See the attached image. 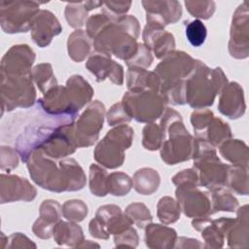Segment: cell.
Listing matches in <instances>:
<instances>
[{"label":"cell","mask_w":249,"mask_h":249,"mask_svg":"<svg viewBox=\"0 0 249 249\" xmlns=\"http://www.w3.org/2000/svg\"><path fill=\"white\" fill-rule=\"evenodd\" d=\"M215 191L216 193H214L212 196L213 213L217 211H234L238 205L237 200L222 188Z\"/></svg>","instance_id":"obj_25"},{"label":"cell","mask_w":249,"mask_h":249,"mask_svg":"<svg viewBox=\"0 0 249 249\" xmlns=\"http://www.w3.org/2000/svg\"><path fill=\"white\" fill-rule=\"evenodd\" d=\"M236 225H235V221L233 223V227L232 230L230 231L229 234V238H228V243L229 246L231 247H244L243 243L247 246L248 245V223L247 220L243 221V224L241 222L240 217H238V219L236 220Z\"/></svg>","instance_id":"obj_27"},{"label":"cell","mask_w":249,"mask_h":249,"mask_svg":"<svg viewBox=\"0 0 249 249\" xmlns=\"http://www.w3.org/2000/svg\"><path fill=\"white\" fill-rule=\"evenodd\" d=\"M34 58V53L27 45L14 46L2 59V73L13 75L29 74Z\"/></svg>","instance_id":"obj_9"},{"label":"cell","mask_w":249,"mask_h":249,"mask_svg":"<svg viewBox=\"0 0 249 249\" xmlns=\"http://www.w3.org/2000/svg\"><path fill=\"white\" fill-rule=\"evenodd\" d=\"M39 156L32 153L29 156L27 167L32 179L44 189L54 192L80 190L86 183V176L78 162L66 160L59 162V167L39 151ZM27 159V160H28Z\"/></svg>","instance_id":"obj_1"},{"label":"cell","mask_w":249,"mask_h":249,"mask_svg":"<svg viewBox=\"0 0 249 249\" xmlns=\"http://www.w3.org/2000/svg\"><path fill=\"white\" fill-rule=\"evenodd\" d=\"M2 98L3 103H8V111L15 107L32 105L35 99V90L31 82V73L23 75L7 74V85L2 84Z\"/></svg>","instance_id":"obj_6"},{"label":"cell","mask_w":249,"mask_h":249,"mask_svg":"<svg viewBox=\"0 0 249 249\" xmlns=\"http://www.w3.org/2000/svg\"><path fill=\"white\" fill-rule=\"evenodd\" d=\"M15 7H10V4L7 3L9 8L6 10L1 8L2 11H7V16H1L2 28L5 32L15 33V32H26L31 25V21L35 15L38 12V7L32 8L35 3H30L27 8H16V3L14 2Z\"/></svg>","instance_id":"obj_10"},{"label":"cell","mask_w":249,"mask_h":249,"mask_svg":"<svg viewBox=\"0 0 249 249\" xmlns=\"http://www.w3.org/2000/svg\"><path fill=\"white\" fill-rule=\"evenodd\" d=\"M116 246H130L135 247L138 243V236L133 228H128L115 236Z\"/></svg>","instance_id":"obj_32"},{"label":"cell","mask_w":249,"mask_h":249,"mask_svg":"<svg viewBox=\"0 0 249 249\" xmlns=\"http://www.w3.org/2000/svg\"><path fill=\"white\" fill-rule=\"evenodd\" d=\"M90 50L89 38L83 32V30H77L68 40V52L69 55L76 61L83 60Z\"/></svg>","instance_id":"obj_20"},{"label":"cell","mask_w":249,"mask_h":249,"mask_svg":"<svg viewBox=\"0 0 249 249\" xmlns=\"http://www.w3.org/2000/svg\"><path fill=\"white\" fill-rule=\"evenodd\" d=\"M88 69L95 75L97 81H103L109 77L117 85L123 84V68L120 64L110 59L107 53L97 52L90 55L87 62Z\"/></svg>","instance_id":"obj_11"},{"label":"cell","mask_w":249,"mask_h":249,"mask_svg":"<svg viewBox=\"0 0 249 249\" xmlns=\"http://www.w3.org/2000/svg\"><path fill=\"white\" fill-rule=\"evenodd\" d=\"M231 137V129L227 123H224L222 120L214 118L211 120L207 128L205 129L202 136L198 139L209 140V143L215 147L220 145L227 138Z\"/></svg>","instance_id":"obj_19"},{"label":"cell","mask_w":249,"mask_h":249,"mask_svg":"<svg viewBox=\"0 0 249 249\" xmlns=\"http://www.w3.org/2000/svg\"><path fill=\"white\" fill-rule=\"evenodd\" d=\"M125 213L131 223L136 224L139 228H144L149 222L152 221V215L149 209H147L146 206L141 203H133L128 205Z\"/></svg>","instance_id":"obj_29"},{"label":"cell","mask_w":249,"mask_h":249,"mask_svg":"<svg viewBox=\"0 0 249 249\" xmlns=\"http://www.w3.org/2000/svg\"><path fill=\"white\" fill-rule=\"evenodd\" d=\"M132 137L133 130L127 125H119L108 131L96 146L95 160L109 168L121 166L124 159V152L130 146Z\"/></svg>","instance_id":"obj_4"},{"label":"cell","mask_w":249,"mask_h":249,"mask_svg":"<svg viewBox=\"0 0 249 249\" xmlns=\"http://www.w3.org/2000/svg\"><path fill=\"white\" fill-rule=\"evenodd\" d=\"M107 172L97 166L91 164L89 167V189L90 192L97 196H104L108 193L107 189Z\"/></svg>","instance_id":"obj_21"},{"label":"cell","mask_w":249,"mask_h":249,"mask_svg":"<svg viewBox=\"0 0 249 249\" xmlns=\"http://www.w3.org/2000/svg\"><path fill=\"white\" fill-rule=\"evenodd\" d=\"M166 99L154 91L126 92L123 98V106L128 116L137 122L148 123L158 119L164 110Z\"/></svg>","instance_id":"obj_5"},{"label":"cell","mask_w":249,"mask_h":249,"mask_svg":"<svg viewBox=\"0 0 249 249\" xmlns=\"http://www.w3.org/2000/svg\"><path fill=\"white\" fill-rule=\"evenodd\" d=\"M219 110L223 115L231 119L239 118L244 114L243 91L237 83H231L225 88L220 97Z\"/></svg>","instance_id":"obj_13"},{"label":"cell","mask_w":249,"mask_h":249,"mask_svg":"<svg viewBox=\"0 0 249 249\" xmlns=\"http://www.w3.org/2000/svg\"><path fill=\"white\" fill-rule=\"evenodd\" d=\"M226 185L238 194L247 195V169L242 166L229 168Z\"/></svg>","instance_id":"obj_24"},{"label":"cell","mask_w":249,"mask_h":249,"mask_svg":"<svg viewBox=\"0 0 249 249\" xmlns=\"http://www.w3.org/2000/svg\"><path fill=\"white\" fill-rule=\"evenodd\" d=\"M105 108L98 100L92 102L79 118L76 124L75 140L78 147L93 144L102 128Z\"/></svg>","instance_id":"obj_7"},{"label":"cell","mask_w":249,"mask_h":249,"mask_svg":"<svg viewBox=\"0 0 249 249\" xmlns=\"http://www.w3.org/2000/svg\"><path fill=\"white\" fill-rule=\"evenodd\" d=\"M186 36L192 46L199 47L206 39V27L199 19H194L186 25Z\"/></svg>","instance_id":"obj_26"},{"label":"cell","mask_w":249,"mask_h":249,"mask_svg":"<svg viewBox=\"0 0 249 249\" xmlns=\"http://www.w3.org/2000/svg\"><path fill=\"white\" fill-rule=\"evenodd\" d=\"M162 133L168 132L169 139L162 142L160 156L167 164L193 158L196 140L185 128L181 116L172 109H167L160 123Z\"/></svg>","instance_id":"obj_2"},{"label":"cell","mask_w":249,"mask_h":249,"mask_svg":"<svg viewBox=\"0 0 249 249\" xmlns=\"http://www.w3.org/2000/svg\"><path fill=\"white\" fill-rule=\"evenodd\" d=\"M62 213L67 220L79 222L82 221L85 216H87L88 207L81 200H68L63 204Z\"/></svg>","instance_id":"obj_30"},{"label":"cell","mask_w":249,"mask_h":249,"mask_svg":"<svg viewBox=\"0 0 249 249\" xmlns=\"http://www.w3.org/2000/svg\"><path fill=\"white\" fill-rule=\"evenodd\" d=\"M146 245L151 248L174 247L176 231L160 225H148L146 230Z\"/></svg>","instance_id":"obj_15"},{"label":"cell","mask_w":249,"mask_h":249,"mask_svg":"<svg viewBox=\"0 0 249 249\" xmlns=\"http://www.w3.org/2000/svg\"><path fill=\"white\" fill-rule=\"evenodd\" d=\"M194 188L196 187L178 188L176 190V196L179 205H181L182 210L187 216L201 218L210 213V198L206 194Z\"/></svg>","instance_id":"obj_8"},{"label":"cell","mask_w":249,"mask_h":249,"mask_svg":"<svg viewBox=\"0 0 249 249\" xmlns=\"http://www.w3.org/2000/svg\"><path fill=\"white\" fill-rule=\"evenodd\" d=\"M132 187L130 177L122 172H115L108 176L107 189L114 196H124Z\"/></svg>","instance_id":"obj_22"},{"label":"cell","mask_w":249,"mask_h":249,"mask_svg":"<svg viewBox=\"0 0 249 249\" xmlns=\"http://www.w3.org/2000/svg\"><path fill=\"white\" fill-rule=\"evenodd\" d=\"M226 85L227 77L221 68L209 69L196 60V67L186 82V102L193 108L212 105L215 95Z\"/></svg>","instance_id":"obj_3"},{"label":"cell","mask_w":249,"mask_h":249,"mask_svg":"<svg viewBox=\"0 0 249 249\" xmlns=\"http://www.w3.org/2000/svg\"><path fill=\"white\" fill-rule=\"evenodd\" d=\"M53 237L59 245L76 246L75 243L82 242L83 240V231L76 224L59 222L53 228Z\"/></svg>","instance_id":"obj_16"},{"label":"cell","mask_w":249,"mask_h":249,"mask_svg":"<svg viewBox=\"0 0 249 249\" xmlns=\"http://www.w3.org/2000/svg\"><path fill=\"white\" fill-rule=\"evenodd\" d=\"M60 206L54 200H45L41 206V218L33 227V231L38 237L49 238L52 235V225L59 220Z\"/></svg>","instance_id":"obj_14"},{"label":"cell","mask_w":249,"mask_h":249,"mask_svg":"<svg viewBox=\"0 0 249 249\" xmlns=\"http://www.w3.org/2000/svg\"><path fill=\"white\" fill-rule=\"evenodd\" d=\"M33 77L35 82L37 83L38 87L40 88V89L42 91H44V87L47 88V82L48 84L51 86V88H54L53 86L51 85V83H54L55 84V77L53 75V71H52V67L50 64H40L37 65L34 68L33 71Z\"/></svg>","instance_id":"obj_31"},{"label":"cell","mask_w":249,"mask_h":249,"mask_svg":"<svg viewBox=\"0 0 249 249\" xmlns=\"http://www.w3.org/2000/svg\"><path fill=\"white\" fill-rule=\"evenodd\" d=\"M107 119H108V124L110 125H115L116 124H119L121 122H128L130 120V117L126 113L123 104L118 103L111 107L108 113Z\"/></svg>","instance_id":"obj_33"},{"label":"cell","mask_w":249,"mask_h":249,"mask_svg":"<svg viewBox=\"0 0 249 249\" xmlns=\"http://www.w3.org/2000/svg\"><path fill=\"white\" fill-rule=\"evenodd\" d=\"M30 28L32 29L34 42L41 47L49 45L53 36L59 34L61 31L56 18L51 12L44 10L35 15L31 21Z\"/></svg>","instance_id":"obj_12"},{"label":"cell","mask_w":249,"mask_h":249,"mask_svg":"<svg viewBox=\"0 0 249 249\" xmlns=\"http://www.w3.org/2000/svg\"><path fill=\"white\" fill-rule=\"evenodd\" d=\"M158 216L164 224L173 223L180 216V205L168 196L162 197L158 204Z\"/></svg>","instance_id":"obj_23"},{"label":"cell","mask_w":249,"mask_h":249,"mask_svg":"<svg viewBox=\"0 0 249 249\" xmlns=\"http://www.w3.org/2000/svg\"><path fill=\"white\" fill-rule=\"evenodd\" d=\"M160 176L152 168H142L134 174V188L138 193L150 195L158 189Z\"/></svg>","instance_id":"obj_18"},{"label":"cell","mask_w":249,"mask_h":249,"mask_svg":"<svg viewBox=\"0 0 249 249\" xmlns=\"http://www.w3.org/2000/svg\"><path fill=\"white\" fill-rule=\"evenodd\" d=\"M163 142V133L160 126L152 124L143 129V146L147 150H157Z\"/></svg>","instance_id":"obj_28"},{"label":"cell","mask_w":249,"mask_h":249,"mask_svg":"<svg viewBox=\"0 0 249 249\" xmlns=\"http://www.w3.org/2000/svg\"><path fill=\"white\" fill-rule=\"evenodd\" d=\"M221 155L234 165L247 168V147L243 142L233 139L223 144L220 149Z\"/></svg>","instance_id":"obj_17"}]
</instances>
